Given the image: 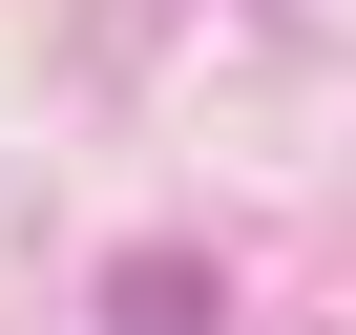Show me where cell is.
<instances>
[{
    "label": "cell",
    "instance_id": "cell-1",
    "mask_svg": "<svg viewBox=\"0 0 356 335\" xmlns=\"http://www.w3.org/2000/svg\"><path fill=\"white\" fill-rule=\"evenodd\" d=\"M105 314H126V335H210V272H189V252H147V272H126Z\"/></svg>",
    "mask_w": 356,
    "mask_h": 335
}]
</instances>
